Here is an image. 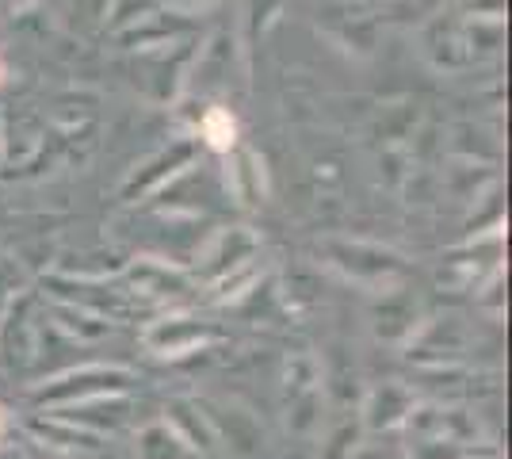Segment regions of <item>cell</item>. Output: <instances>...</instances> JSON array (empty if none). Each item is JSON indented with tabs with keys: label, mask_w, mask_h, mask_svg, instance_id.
Returning a JSON list of instances; mask_svg holds the SVG:
<instances>
[{
	"label": "cell",
	"mask_w": 512,
	"mask_h": 459,
	"mask_svg": "<svg viewBox=\"0 0 512 459\" xmlns=\"http://www.w3.org/2000/svg\"><path fill=\"white\" fill-rule=\"evenodd\" d=\"M130 372L119 368H81V372H69L62 379H54L50 387L39 391V402H58V406H77L88 398H107L115 391H127Z\"/></svg>",
	"instance_id": "1"
},
{
	"label": "cell",
	"mask_w": 512,
	"mask_h": 459,
	"mask_svg": "<svg viewBox=\"0 0 512 459\" xmlns=\"http://www.w3.org/2000/svg\"><path fill=\"white\" fill-rule=\"evenodd\" d=\"M138 456L142 459H199L192 444L184 440V433L165 421H150L142 433H138Z\"/></svg>",
	"instance_id": "2"
},
{
	"label": "cell",
	"mask_w": 512,
	"mask_h": 459,
	"mask_svg": "<svg viewBox=\"0 0 512 459\" xmlns=\"http://www.w3.org/2000/svg\"><path fill=\"white\" fill-rule=\"evenodd\" d=\"M363 414H367L363 417L367 429H394V425L409 421V414H413V394L406 387H398V383H386L379 391H371Z\"/></svg>",
	"instance_id": "3"
},
{
	"label": "cell",
	"mask_w": 512,
	"mask_h": 459,
	"mask_svg": "<svg viewBox=\"0 0 512 459\" xmlns=\"http://www.w3.org/2000/svg\"><path fill=\"white\" fill-rule=\"evenodd\" d=\"M203 337H207V329L192 322V318H165V322H157L146 333V345L153 352H161V356H176V352L184 349H195Z\"/></svg>",
	"instance_id": "4"
},
{
	"label": "cell",
	"mask_w": 512,
	"mask_h": 459,
	"mask_svg": "<svg viewBox=\"0 0 512 459\" xmlns=\"http://www.w3.org/2000/svg\"><path fill=\"white\" fill-rule=\"evenodd\" d=\"M207 138H211L214 146H234V119L226 111H214L211 119H207Z\"/></svg>",
	"instance_id": "5"
},
{
	"label": "cell",
	"mask_w": 512,
	"mask_h": 459,
	"mask_svg": "<svg viewBox=\"0 0 512 459\" xmlns=\"http://www.w3.org/2000/svg\"><path fill=\"white\" fill-rule=\"evenodd\" d=\"M4 433H8V410L0 406V437H4Z\"/></svg>",
	"instance_id": "6"
},
{
	"label": "cell",
	"mask_w": 512,
	"mask_h": 459,
	"mask_svg": "<svg viewBox=\"0 0 512 459\" xmlns=\"http://www.w3.org/2000/svg\"><path fill=\"white\" fill-rule=\"evenodd\" d=\"M470 459H474V456H470ZM478 459H497V456H478Z\"/></svg>",
	"instance_id": "7"
}]
</instances>
